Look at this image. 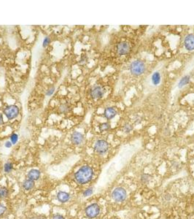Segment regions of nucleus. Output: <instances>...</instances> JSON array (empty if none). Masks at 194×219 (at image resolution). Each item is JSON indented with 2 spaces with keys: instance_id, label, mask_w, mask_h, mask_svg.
Returning <instances> with one entry per match:
<instances>
[{
  "instance_id": "nucleus-1",
  "label": "nucleus",
  "mask_w": 194,
  "mask_h": 219,
  "mask_svg": "<svg viewBox=\"0 0 194 219\" xmlns=\"http://www.w3.org/2000/svg\"><path fill=\"white\" fill-rule=\"evenodd\" d=\"M94 175V171L89 166L80 167L75 174V178L79 184L83 185L91 181Z\"/></svg>"
},
{
  "instance_id": "nucleus-2",
  "label": "nucleus",
  "mask_w": 194,
  "mask_h": 219,
  "mask_svg": "<svg viewBox=\"0 0 194 219\" xmlns=\"http://www.w3.org/2000/svg\"><path fill=\"white\" fill-rule=\"evenodd\" d=\"M130 70L133 75L138 76V75L144 73L145 70V65L144 62L140 60L134 61L131 64Z\"/></svg>"
},
{
  "instance_id": "nucleus-3",
  "label": "nucleus",
  "mask_w": 194,
  "mask_h": 219,
  "mask_svg": "<svg viewBox=\"0 0 194 219\" xmlns=\"http://www.w3.org/2000/svg\"><path fill=\"white\" fill-rule=\"evenodd\" d=\"M20 110L16 105H9L4 110V114L8 120H13L18 115Z\"/></svg>"
},
{
  "instance_id": "nucleus-4",
  "label": "nucleus",
  "mask_w": 194,
  "mask_h": 219,
  "mask_svg": "<svg viewBox=\"0 0 194 219\" xmlns=\"http://www.w3.org/2000/svg\"><path fill=\"white\" fill-rule=\"evenodd\" d=\"M127 196L126 191L123 188H116L112 194V197L115 202H123L126 199Z\"/></svg>"
},
{
  "instance_id": "nucleus-5",
  "label": "nucleus",
  "mask_w": 194,
  "mask_h": 219,
  "mask_svg": "<svg viewBox=\"0 0 194 219\" xmlns=\"http://www.w3.org/2000/svg\"><path fill=\"white\" fill-rule=\"evenodd\" d=\"M100 213V207L97 203H94L88 206L85 209V215L89 218H94Z\"/></svg>"
},
{
  "instance_id": "nucleus-6",
  "label": "nucleus",
  "mask_w": 194,
  "mask_h": 219,
  "mask_svg": "<svg viewBox=\"0 0 194 219\" xmlns=\"http://www.w3.org/2000/svg\"><path fill=\"white\" fill-rule=\"evenodd\" d=\"M109 149V144L104 140H99L94 145V150L99 154H104L107 153Z\"/></svg>"
},
{
  "instance_id": "nucleus-7",
  "label": "nucleus",
  "mask_w": 194,
  "mask_h": 219,
  "mask_svg": "<svg viewBox=\"0 0 194 219\" xmlns=\"http://www.w3.org/2000/svg\"><path fill=\"white\" fill-rule=\"evenodd\" d=\"M83 140L84 136L83 135V134L78 132V131H75L71 135V141L73 144L76 145V146H79L81 143H83Z\"/></svg>"
},
{
  "instance_id": "nucleus-8",
  "label": "nucleus",
  "mask_w": 194,
  "mask_h": 219,
  "mask_svg": "<svg viewBox=\"0 0 194 219\" xmlns=\"http://www.w3.org/2000/svg\"><path fill=\"white\" fill-rule=\"evenodd\" d=\"M185 47L189 51L194 50V35H188L186 37L184 41Z\"/></svg>"
},
{
  "instance_id": "nucleus-9",
  "label": "nucleus",
  "mask_w": 194,
  "mask_h": 219,
  "mask_svg": "<svg viewBox=\"0 0 194 219\" xmlns=\"http://www.w3.org/2000/svg\"><path fill=\"white\" fill-rule=\"evenodd\" d=\"M130 51V46L127 42H120L117 46V52L120 55L127 54Z\"/></svg>"
},
{
  "instance_id": "nucleus-10",
  "label": "nucleus",
  "mask_w": 194,
  "mask_h": 219,
  "mask_svg": "<svg viewBox=\"0 0 194 219\" xmlns=\"http://www.w3.org/2000/svg\"><path fill=\"white\" fill-rule=\"evenodd\" d=\"M104 95V91L102 87L95 86L91 89V97L94 100H99L101 99Z\"/></svg>"
},
{
  "instance_id": "nucleus-11",
  "label": "nucleus",
  "mask_w": 194,
  "mask_h": 219,
  "mask_svg": "<svg viewBox=\"0 0 194 219\" xmlns=\"http://www.w3.org/2000/svg\"><path fill=\"white\" fill-rule=\"evenodd\" d=\"M117 111L115 110V108L113 107H107V108L105 109L104 112V117L108 120H110L112 118H113L116 115Z\"/></svg>"
},
{
  "instance_id": "nucleus-12",
  "label": "nucleus",
  "mask_w": 194,
  "mask_h": 219,
  "mask_svg": "<svg viewBox=\"0 0 194 219\" xmlns=\"http://www.w3.org/2000/svg\"><path fill=\"white\" fill-rule=\"evenodd\" d=\"M40 177V172L37 170H32L28 173V178L32 180H37Z\"/></svg>"
},
{
  "instance_id": "nucleus-13",
  "label": "nucleus",
  "mask_w": 194,
  "mask_h": 219,
  "mask_svg": "<svg viewBox=\"0 0 194 219\" xmlns=\"http://www.w3.org/2000/svg\"><path fill=\"white\" fill-rule=\"evenodd\" d=\"M57 198L59 199V202H62V203H64L66 202L70 198V196L68 193L64 191H59L57 194Z\"/></svg>"
},
{
  "instance_id": "nucleus-14",
  "label": "nucleus",
  "mask_w": 194,
  "mask_h": 219,
  "mask_svg": "<svg viewBox=\"0 0 194 219\" xmlns=\"http://www.w3.org/2000/svg\"><path fill=\"white\" fill-rule=\"evenodd\" d=\"M151 79H152V83L154 85H158L161 83V74L158 72H154Z\"/></svg>"
},
{
  "instance_id": "nucleus-15",
  "label": "nucleus",
  "mask_w": 194,
  "mask_h": 219,
  "mask_svg": "<svg viewBox=\"0 0 194 219\" xmlns=\"http://www.w3.org/2000/svg\"><path fill=\"white\" fill-rule=\"evenodd\" d=\"M34 186H35V181L30 180V179H27L23 183V187L24 188V189H26L27 191L33 189Z\"/></svg>"
},
{
  "instance_id": "nucleus-16",
  "label": "nucleus",
  "mask_w": 194,
  "mask_h": 219,
  "mask_svg": "<svg viewBox=\"0 0 194 219\" xmlns=\"http://www.w3.org/2000/svg\"><path fill=\"white\" fill-rule=\"evenodd\" d=\"M189 81H190V76L189 75H186V76L183 77L180 81V82L178 83V87L180 88H183V87H184L185 85H186L188 83Z\"/></svg>"
},
{
  "instance_id": "nucleus-17",
  "label": "nucleus",
  "mask_w": 194,
  "mask_h": 219,
  "mask_svg": "<svg viewBox=\"0 0 194 219\" xmlns=\"http://www.w3.org/2000/svg\"><path fill=\"white\" fill-rule=\"evenodd\" d=\"M151 180V176L148 174H143L141 176V181L142 183L147 184V183H149Z\"/></svg>"
},
{
  "instance_id": "nucleus-18",
  "label": "nucleus",
  "mask_w": 194,
  "mask_h": 219,
  "mask_svg": "<svg viewBox=\"0 0 194 219\" xmlns=\"http://www.w3.org/2000/svg\"><path fill=\"white\" fill-rule=\"evenodd\" d=\"M8 196V190L5 187L0 188V198H5Z\"/></svg>"
},
{
  "instance_id": "nucleus-19",
  "label": "nucleus",
  "mask_w": 194,
  "mask_h": 219,
  "mask_svg": "<svg viewBox=\"0 0 194 219\" xmlns=\"http://www.w3.org/2000/svg\"><path fill=\"white\" fill-rule=\"evenodd\" d=\"M12 170H13V164H11L10 162H7V163H6L5 164H4V170L5 172H7V173L10 172L12 171Z\"/></svg>"
},
{
  "instance_id": "nucleus-20",
  "label": "nucleus",
  "mask_w": 194,
  "mask_h": 219,
  "mask_svg": "<svg viewBox=\"0 0 194 219\" xmlns=\"http://www.w3.org/2000/svg\"><path fill=\"white\" fill-rule=\"evenodd\" d=\"M109 129V125L107 123H102L99 125V129L101 131H105Z\"/></svg>"
},
{
  "instance_id": "nucleus-21",
  "label": "nucleus",
  "mask_w": 194,
  "mask_h": 219,
  "mask_svg": "<svg viewBox=\"0 0 194 219\" xmlns=\"http://www.w3.org/2000/svg\"><path fill=\"white\" fill-rule=\"evenodd\" d=\"M18 140V135L17 134H13L10 136V142L12 143V144L15 145Z\"/></svg>"
},
{
  "instance_id": "nucleus-22",
  "label": "nucleus",
  "mask_w": 194,
  "mask_h": 219,
  "mask_svg": "<svg viewBox=\"0 0 194 219\" xmlns=\"http://www.w3.org/2000/svg\"><path fill=\"white\" fill-rule=\"evenodd\" d=\"M69 106L66 104L61 105L59 107V111H60L61 113H64V112H66L68 110H69Z\"/></svg>"
},
{
  "instance_id": "nucleus-23",
  "label": "nucleus",
  "mask_w": 194,
  "mask_h": 219,
  "mask_svg": "<svg viewBox=\"0 0 194 219\" xmlns=\"http://www.w3.org/2000/svg\"><path fill=\"white\" fill-rule=\"evenodd\" d=\"M93 192H94V189H93L92 187L88 188V189H87L86 190L83 192V196H85V197H86V196H91L93 194Z\"/></svg>"
},
{
  "instance_id": "nucleus-24",
  "label": "nucleus",
  "mask_w": 194,
  "mask_h": 219,
  "mask_svg": "<svg viewBox=\"0 0 194 219\" xmlns=\"http://www.w3.org/2000/svg\"><path fill=\"white\" fill-rule=\"evenodd\" d=\"M132 129H133V127H132V126L131 125V124H125V125H124L123 131H125L126 133L130 132V131H131Z\"/></svg>"
},
{
  "instance_id": "nucleus-25",
  "label": "nucleus",
  "mask_w": 194,
  "mask_h": 219,
  "mask_svg": "<svg viewBox=\"0 0 194 219\" xmlns=\"http://www.w3.org/2000/svg\"><path fill=\"white\" fill-rule=\"evenodd\" d=\"M50 39L48 37H46L44 39L43 42H42V46H43L44 48H46V47H48V45H49V44H50Z\"/></svg>"
},
{
  "instance_id": "nucleus-26",
  "label": "nucleus",
  "mask_w": 194,
  "mask_h": 219,
  "mask_svg": "<svg viewBox=\"0 0 194 219\" xmlns=\"http://www.w3.org/2000/svg\"><path fill=\"white\" fill-rule=\"evenodd\" d=\"M54 91H55V87L53 86V87H50V88L48 90V91H46V95L47 96H51L52 94L54 93Z\"/></svg>"
},
{
  "instance_id": "nucleus-27",
  "label": "nucleus",
  "mask_w": 194,
  "mask_h": 219,
  "mask_svg": "<svg viewBox=\"0 0 194 219\" xmlns=\"http://www.w3.org/2000/svg\"><path fill=\"white\" fill-rule=\"evenodd\" d=\"M5 211H6L5 207H4L3 205H1V204H0V215H3L4 213L5 212Z\"/></svg>"
},
{
  "instance_id": "nucleus-28",
  "label": "nucleus",
  "mask_w": 194,
  "mask_h": 219,
  "mask_svg": "<svg viewBox=\"0 0 194 219\" xmlns=\"http://www.w3.org/2000/svg\"><path fill=\"white\" fill-rule=\"evenodd\" d=\"M12 146H13V144H12V143L10 141H7L5 143V144H4V146H5L6 148H11Z\"/></svg>"
},
{
  "instance_id": "nucleus-29",
  "label": "nucleus",
  "mask_w": 194,
  "mask_h": 219,
  "mask_svg": "<svg viewBox=\"0 0 194 219\" xmlns=\"http://www.w3.org/2000/svg\"><path fill=\"white\" fill-rule=\"evenodd\" d=\"M53 219H65L64 217L61 215H55Z\"/></svg>"
},
{
  "instance_id": "nucleus-30",
  "label": "nucleus",
  "mask_w": 194,
  "mask_h": 219,
  "mask_svg": "<svg viewBox=\"0 0 194 219\" xmlns=\"http://www.w3.org/2000/svg\"><path fill=\"white\" fill-rule=\"evenodd\" d=\"M85 61H86V58H85V56H83V57L81 58V59H80V63L81 64H83L85 63Z\"/></svg>"
},
{
  "instance_id": "nucleus-31",
  "label": "nucleus",
  "mask_w": 194,
  "mask_h": 219,
  "mask_svg": "<svg viewBox=\"0 0 194 219\" xmlns=\"http://www.w3.org/2000/svg\"><path fill=\"white\" fill-rule=\"evenodd\" d=\"M2 124H3V116H2V114L0 113V125H1Z\"/></svg>"
},
{
  "instance_id": "nucleus-32",
  "label": "nucleus",
  "mask_w": 194,
  "mask_h": 219,
  "mask_svg": "<svg viewBox=\"0 0 194 219\" xmlns=\"http://www.w3.org/2000/svg\"><path fill=\"white\" fill-rule=\"evenodd\" d=\"M32 219H38V218H32Z\"/></svg>"
},
{
  "instance_id": "nucleus-33",
  "label": "nucleus",
  "mask_w": 194,
  "mask_h": 219,
  "mask_svg": "<svg viewBox=\"0 0 194 219\" xmlns=\"http://www.w3.org/2000/svg\"><path fill=\"white\" fill-rule=\"evenodd\" d=\"M193 211H194V206H193Z\"/></svg>"
}]
</instances>
